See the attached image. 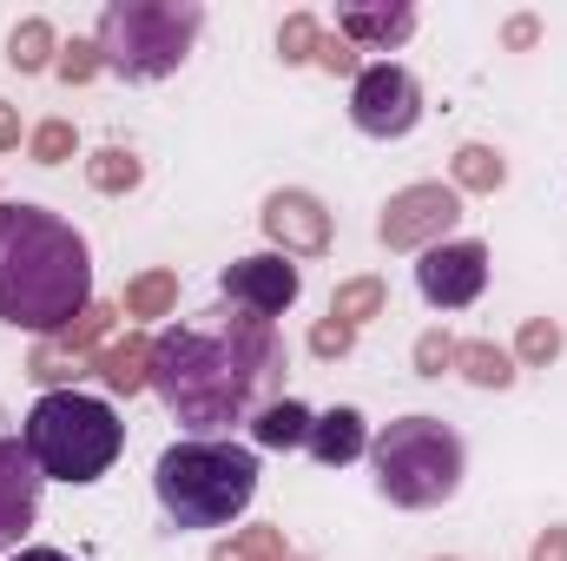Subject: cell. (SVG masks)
<instances>
[{"label":"cell","instance_id":"37","mask_svg":"<svg viewBox=\"0 0 567 561\" xmlns=\"http://www.w3.org/2000/svg\"><path fill=\"white\" fill-rule=\"evenodd\" d=\"M284 561H310V555H284Z\"/></svg>","mask_w":567,"mask_h":561},{"label":"cell","instance_id":"29","mask_svg":"<svg viewBox=\"0 0 567 561\" xmlns=\"http://www.w3.org/2000/svg\"><path fill=\"white\" fill-rule=\"evenodd\" d=\"M100 40H66L60 47V60H53V73L66 80V86H86V80H100Z\"/></svg>","mask_w":567,"mask_h":561},{"label":"cell","instance_id":"10","mask_svg":"<svg viewBox=\"0 0 567 561\" xmlns=\"http://www.w3.org/2000/svg\"><path fill=\"white\" fill-rule=\"evenodd\" d=\"M297 265L284 258V252H258V258H238V265H225V304H238V310H258V317H284L290 304H297Z\"/></svg>","mask_w":567,"mask_h":561},{"label":"cell","instance_id":"5","mask_svg":"<svg viewBox=\"0 0 567 561\" xmlns=\"http://www.w3.org/2000/svg\"><path fill=\"white\" fill-rule=\"evenodd\" d=\"M370 462H377V489L383 502L396 509H435L462 489V436L442 417H396L383 422V436L370 442Z\"/></svg>","mask_w":567,"mask_h":561},{"label":"cell","instance_id":"32","mask_svg":"<svg viewBox=\"0 0 567 561\" xmlns=\"http://www.w3.org/2000/svg\"><path fill=\"white\" fill-rule=\"evenodd\" d=\"M310 350L330 364V357H350L357 350V330L343 324V317H317V330H310Z\"/></svg>","mask_w":567,"mask_h":561},{"label":"cell","instance_id":"12","mask_svg":"<svg viewBox=\"0 0 567 561\" xmlns=\"http://www.w3.org/2000/svg\"><path fill=\"white\" fill-rule=\"evenodd\" d=\"M265 238L278 245L284 258L297 252V258H323L330 252V212H323V198H310V192H271L265 198Z\"/></svg>","mask_w":567,"mask_h":561},{"label":"cell","instance_id":"31","mask_svg":"<svg viewBox=\"0 0 567 561\" xmlns=\"http://www.w3.org/2000/svg\"><path fill=\"white\" fill-rule=\"evenodd\" d=\"M317 67L323 73H343V80H357L363 73V60H357V47L337 33V27H323V47H317Z\"/></svg>","mask_w":567,"mask_h":561},{"label":"cell","instance_id":"17","mask_svg":"<svg viewBox=\"0 0 567 561\" xmlns=\"http://www.w3.org/2000/svg\"><path fill=\"white\" fill-rule=\"evenodd\" d=\"M53 60H60V33H53V20L33 13V20H20V27L7 33V67H13V73H47Z\"/></svg>","mask_w":567,"mask_h":561},{"label":"cell","instance_id":"24","mask_svg":"<svg viewBox=\"0 0 567 561\" xmlns=\"http://www.w3.org/2000/svg\"><path fill=\"white\" fill-rule=\"evenodd\" d=\"M284 555H290V549H284L278 522H251V529H238L231 542L212 549V561H284Z\"/></svg>","mask_w":567,"mask_h":561},{"label":"cell","instance_id":"27","mask_svg":"<svg viewBox=\"0 0 567 561\" xmlns=\"http://www.w3.org/2000/svg\"><path fill=\"white\" fill-rule=\"evenodd\" d=\"M317 47H323V20H317V13H290L278 27V60L284 67H310Z\"/></svg>","mask_w":567,"mask_h":561},{"label":"cell","instance_id":"26","mask_svg":"<svg viewBox=\"0 0 567 561\" xmlns=\"http://www.w3.org/2000/svg\"><path fill=\"white\" fill-rule=\"evenodd\" d=\"M561 324L555 317H528L522 324V337H515V364H528V370H548L555 357H561Z\"/></svg>","mask_w":567,"mask_h":561},{"label":"cell","instance_id":"6","mask_svg":"<svg viewBox=\"0 0 567 561\" xmlns=\"http://www.w3.org/2000/svg\"><path fill=\"white\" fill-rule=\"evenodd\" d=\"M205 27V7L198 0H113L100 13V60L120 73V80H165L185 67L192 40Z\"/></svg>","mask_w":567,"mask_h":561},{"label":"cell","instance_id":"25","mask_svg":"<svg viewBox=\"0 0 567 561\" xmlns=\"http://www.w3.org/2000/svg\"><path fill=\"white\" fill-rule=\"evenodd\" d=\"M113 317H120L113 304H86V310H80V317H73V324H66V330L53 337V344H66L73 357H100V344H106V330H113Z\"/></svg>","mask_w":567,"mask_h":561},{"label":"cell","instance_id":"13","mask_svg":"<svg viewBox=\"0 0 567 561\" xmlns=\"http://www.w3.org/2000/svg\"><path fill=\"white\" fill-rule=\"evenodd\" d=\"M337 33L357 47V53H390V47H403L410 33H416V7H363V0H350V7H337Z\"/></svg>","mask_w":567,"mask_h":561},{"label":"cell","instance_id":"36","mask_svg":"<svg viewBox=\"0 0 567 561\" xmlns=\"http://www.w3.org/2000/svg\"><path fill=\"white\" fill-rule=\"evenodd\" d=\"M13 561H73V555H60V549H20Z\"/></svg>","mask_w":567,"mask_h":561},{"label":"cell","instance_id":"3","mask_svg":"<svg viewBox=\"0 0 567 561\" xmlns=\"http://www.w3.org/2000/svg\"><path fill=\"white\" fill-rule=\"evenodd\" d=\"M152 489L178 529H225L258 496V456L238 442H218V436H192L158 456Z\"/></svg>","mask_w":567,"mask_h":561},{"label":"cell","instance_id":"18","mask_svg":"<svg viewBox=\"0 0 567 561\" xmlns=\"http://www.w3.org/2000/svg\"><path fill=\"white\" fill-rule=\"evenodd\" d=\"M455 370H462L475 390H508V384H515V350H502L495 337H475V344L455 350Z\"/></svg>","mask_w":567,"mask_h":561},{"label":"cell","instance_id":"34","mask_svg":"<svg viewBox=\"0 0 567 561\" xmlns=\"http://www.w3.org/2000/svg\"><path fill=\"white\" fill-rule=\"evenodd\" d=\"M528 561H567V529H542V542L528 549Z\"/></svg>","mask_w":567,"mask_h":561},{"label":"cell","instance_id":"11","mask_svg":"<svg viewBox=\"0 0 567 561\" xmlns=\"http://www.w3.org/2000/svg\"><path fill=\"white\" fill-rule=\"evenodd\" d=\"M40 462L27 456L20 436H0V549H20V536L40 516Z\"/></svg>","mask_w":567,"mask_h":561},{"label":"cell","instance_id":"8","mask_svg":"<svg viewBox=\"0 0 567 561\" xmlns=\"http://www.w3.org/2000/svg\"><path fill=\"white\" fill-rule=\"evenodd\" d=\"M455 218H462V192L442 185V178H423V185H403V192L383 205L377 238H383L390 252H429V245H442V238L455 232Z\"/></svg>","mask_w":567,"mask_h":561},{"label":"cell","instance_id":"7","mask_svg":"<svg viewBox=\"0 0 567 561\" xmlns=\"http://www.w3.org/2000/svg\"><path fill=\"white\" fill-rule=\"evenodd\" d=\"M350 120H357V133H370V140H403V133H416V120H423V86H416V73L396 67V60L363 67L357 86H350Z\"/></svg>","mask_w":567,"mask_h":561},{"label":"cell","instance_id":"9","mask_svg":"<svg viewBox=\"0 0 567 561\" xmlns=\"http://www.w3.org/2000/svg\"><path fill=\"white\" fill-rule=\"evenodd\" d=\"M482 284H488V245L482 238H442V245H429L423 265H416V290H423L435 310L475 304Z\"/></svg>","mask_w":567,"mask_h":561},{"label":"cell","instance_id":"14","mask_svg":"<svg viewBox=\"0 0 567 561\" xmlns=\"http://www.w3.org/2000/svg\"><path fill=\"white\" fill-rule=\"evenodd\" d=\"M93 377H100L113 397H140V390H152V337H140V330L106 337L100 357H93Z\"/></svg>","mask_w":567,"mask_h":561},{"label":"cell","instance_id":"35","mask_svg":"<svg viewBox=\"0 0 567 561\" xmlns=\"http://www.w3.org/2000/svg\"><path fill=\"white\" fill-rule=\"evenodd\" d=\"M13 145H20V113L0 100V152H13Z\"/></svg>","mask_w":567,"mask_h":561},{"label":"cell","instance_id":"21","mask_svg":"<svg viewBox=\"0 0 567 561\" xmlns=\"http://www.w3.org/2000/svg\"><path fill=\"white\" fill-rule=\"evenodd\" d=\"M140 178H145V165H140V152H126V145H100V152L86 159V185L106 192V198H126Z\"/></svg>","mask_w":567,"mask_h":561},{"label":"cell","instance_id":"30","mask_svg":"<svg viewBox=\"0 0 567 561\" xmlns=\"http://www.w3.org/2000/svg\"><path fill=\"white\" fill-rule=\"evenodd\" d=\"M455 350H462V344H455L449 330H423V337H416V377H442V370H455Z\"/></svg>","mask_w":567,"mask_h":561},{"label":"cell","instance_id":"4","mask_svg":"<svg viewBox=\"0 0 567 561\" xmlns=\"http://www.w3.org/2000/svg\"><path fill=\"white\" fill-rule=\"evenodd\" d=\"M20 442L40 462V476H53V482H100L120 462V449H126V422L113 417V404H100V397L47 390L20 422Z\"/></svg>","mask_w":567,"mask_h":561},{"label":"cell","instance_id":"28","mask_svg":"<svg viewBox=\"0 0 567 561\" xmlns=\"http://www.w3.org/2000/svg\"><path fill=\"white\" fill-rule=\"evenodd\" d=\"M73 145H80L73 120H40V126L27 133V152H33V165H66V159H73Z\"/></svg>","mask_w":567,"mask_h":561},{"label":"cell","instance_id":"19","mask_svg":"<svg viewBox=\"0 0 567 561\" xmlns=\"http://www.w3.org/2000/svg\"><path fill=\"white\" fill-rule=\"evenodd\" d=\"M449 185H455V192H502V185H508V159H502L495 145H462V152L449 159Z\"/></svg>","mask_w":567,"mask_h":561},{"label":"cell","instance_id":"15","mask_svg":"<svg viewBox=\"0 0 567 561\" xmlns=\"http://www.w3.org/2000/svg\"><path fill=\"white\" fill-rule=\"evenodd\" d=\"M323 469H343V462H357L363 449H370V422L363 410H350V404H337V410H323V417L310 422V442H303Z\"/></svg>","mask_w":567,"mask_h":561},{"label":"cell","instance_id":"22","mask_svg":"<svg viewBox=\"0 0 567 561\" xmlns=\"http://www.w3.org/2000/svg\"><path fill=\"white\" fill-rule=\"evenodd\" d=\"M383 310H390V284L383 278H343L330 290V317H343L350 330L370 324V317H383Z\"/></svg>","mask_w":567,"mask_h":561},{"label":"cell","instance_id":"20","mask_svg":"<svg viewBox=\"0 0 567 561\" xmlns=\"http://www.w3.org/2000/svg\"><path fill=\"white\" fill-rule=\"evenodd\" d=\"M27 377H33L40 390H73L80 377H93V357H73L66 344L40 337V344H33V357H27Z\"/></svg>","mask_w":567,"mask_h":561},{"label":"cell","instance_id":"23","mask_svg":"<svg viewBox=\"0 0 567 561\" xmlns=\"http://www.w3.org/2000/svg\"><path fill=\"white\" fill-rule=\"evenodd\" d=\"M126 317H172L178 310V272H140L120 297Z\"/></svg>","mask_w":567,"mask_h":561},{"label":"cell","instance_id":"1","mask_svg":"<svg viewBox=\"0 0 567 561\" xmlns=\"http://www.w3.org/2000/svg\"><path fill=\"white\" fill-rule=\"evenodd\" d=\"M284 370V337L271 317L218 304L205 317L172 324L152 337V390L192 436H218L231 422H251L278 397Z\"/></svg>","mask_w":567,"mask_h":561},{"label":"cell","instance_id":"16","mask_svg":"<svg viewBox=\"0 0 567 561\" xmlns=\"http://www.w3.org/2000/svg\"><path fill=\"white\" fill-rule=\"evenodd\" d=\"M310 410L303 404H290V397H271L258 417H251V442L258 449H297V442H310Z\"/></svg>","mask_w":567,"mask_h":561},{"label":"cell","instance_id":"33","mask_svg":"<svg viewBox=\"0 0 567 561\" xmlns=\"http://www.w3.org/2000/svg\"><path fill=\"white\" fill-rule=\"evenodd\" d=\"M502 40H508V47H515V53H528V47H535V40H542V20H535V13H515V20H508V27H502Z\"/></svg>","mask_w":567,"mask_h":561},{"label":"cell","instance_id":"2","mask_svg":"<svg viewBox=\"0 0 567 561\" xmlns=\"http://www.w3.org/2000/svg\"><path fill=\"white\" fill-rule=\"evenodd\" d=\"M93 304V252L47 205L0 198V324L60 337Z\"/></svg>","mask_w":567,"mask_h":561}]
</instances>
